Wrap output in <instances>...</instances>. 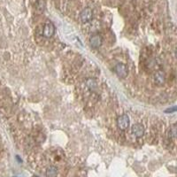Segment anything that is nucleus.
Instances as JSON below:
<instances>
[{
  "mask_svg": "<svg viewBox=\"0 0 177 177\" xmlns=\"http://www.w3.org/2000/svg\"><path fill=\"white\" fill-rule=\"evenodd\" d=\"M153 81L157 85H163L165 82V74L161 71H158L153 75Z\"/></svg>",
  "mask_w": 177,
  "mask_h": 177,
  "instance_id": "nucleus-7",
  "label": "nucleus"
},
{
  "mask_svg": "<svg viewBox=\"0 0 177 177\" xmlns=\"http://www.w3.org/2000/svg\"><path fill=\"white\" fill-rule=\"evenodd\" d=\"M131 131L136 137H142L144 134V128L141 124H134L131 128Z\"/></svg>",
  "mask_w": 177,
  "mask_h": 177,
  "instance_id": "nucleus-5",
  "label": "nucleus"
},
{
  "mask_svg": "<svg viewBox=\"0 0 177 177\" xmlns=\"http://www.w3.org/2000/svg\"><path fill=\"white\" fill-rule=\"evenodd\" d=\"M92 15H93L92 10H91V8L87 7V8H85V9H83V10L81 11V15H80V19H81L82 23H87V22H89L90 20H91Z\"/></svg>",
  "mask_w": 177,
  "mask_h": 177,
  "instance_id": "nucleus-2",
  "label": "nucleus"
},
{
  "mask_svg": "<svg viewBox=\"0 0 177 177\" xmlns=\"http://www.w3.org/2000/svg\"><path fill=\"white\" fill-rule=\"evenodd\" d=\"M129 118L127 114H122L117 119V126L121 130H125L129 126Z\"/></svg>",
  "mask_w": 177,
  "mask_h": 177,
  "instance_id": "nucleus-1",
  "label": "nucleus"
},
{
  "mask_svg": "<svg viewBox=\"0 0 177 177\" xmlns=\"http://www.w3.org/2000/svg\"><path fill=\"white\" fill-rule=\"evenodd\" d=\"M90 44L93 48H99L102 44V37L99 35H93L90 39Z\"/></svg>",
  "mask_w": 177,
  "mask_h": 177,
  "instance_id": "nucleus-6",
  "label": "nucleus"
},
{
  "mask_svg": "<svg viewBox=\"0 0 177 177\" xmlns=\"http://www.w3.org/2000/svg\"><path fill=\"white\" fill-rule=\"evenodd\" d=\"M54 32H55V27L54 25L51 23V22H47L44 28V31H43V34L44 35L47 37V38H50L52 35H54Z\"/></svg>",
  "mask_w": 177,
  "mask_h": 177,
  "instance_id": "nucleus-4",
  "label": "nucleus"
},
{
  "mask_svg": "<svg viewBox=\"0 0 177 177\" xmlns=\"http://www.w3.org/2000/svg\"><path fill=\"white\" fill-rule=\"evenodd\" d=\"M169 136L174 138H177V124L174 125L169 131Z\"/></svg>",
  "mask_w": 177,
  "mask_h": 177,
  "instance_id": "nucleus-10",
  "label": "nucleus"
},
{
  "mask_svg": "<svg viewBox=\"0 0 177 177\" xmlns=\"http://www.w3.org/2000/svg\"><path fill=\"white\" fill-rule=\"evenodd\" d=\"M87 86L89 87V89H91L92 91H94L95 89L96 88V83L95 80H93V79H89L86 82Z\"/></svg>",
  "mask_w": 177,
  "mask_h": 177,
  "instance_id": "nucleus-9",
  "label": "nucleus"
},
{
  "mask_svg": "<svg viewBox=\"0 0 177 177\" xmlns=\"http://www.w3.org/2000/svg\"><path fill=\"white\" fill-rule=\"evenodd\" d=\"M33 177H38V176H36V175H35V176H33Z\"/></svg>",
  "mask_w": 177,
  "mask_h": 177,
  "instance_id": "nucleus-13",
  "label": "nucleus"
},
{
  "mask_svg": "<svg viewBox=\"0 0 177 177\" xmlns=\"http://www.w3.org/2000/svg\"><path fill=\"white\" fill-rule=\"evenodd\" d=\"M175 56H176V58H177V48H176V50H175Z\"/></svg>",
  "mask_w": 177,
  "mask_h": 177,
  "instance_id": "nucleus-12",
  "label": "nucleus"
},
{
  "mask_svg": "<svg viewBox=\"0 0 177 177\" xmlns=\"http://www.w3.org/2000/svg\"><path fill=\"white\" fill-rule=\"evenodd\" d=\"M177 112V106L167 108V110L165 111V112L166 113H171V112Z\"/></svg>",
  "mask_w": 177,
  "mask_h": 177,
  "instance_id": "nucleus-11",
  "label": "nucleus"
},
{
  "mask_svg": "<svg viewBox=\"0 0 177 177\" xmlns=\"http://www.w3.org/2000/svg\"><path fill=\"white\" fill-rule=\"evenodd\" d=\"M58 174V169L57 167H49L46 170V177H57Z\"/></svg>",
  "mask_w": 177,
  "mask_h": 177,
  "instance_id": "nucleus-8",
  "label": "nucleus"
},
{
  "mask_svg": "<svg viewBox=\"0 0 177 177\" xmlns=\"http://www.w3.org/2000/svg\"><path fill=\"white\" fill-rule=\"evenodd\" d=\"M115 72L118 75V76H120L121 78H125L128 74V67L126 66V65L122 64V63H119L117 64L115 66Z\"/></svg>",
  "mask_w": 177,
  "mask_h": 177,
  "instance_id": "nucleus-3",
  "label": "nucleus"
}]
</instances>
